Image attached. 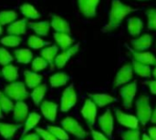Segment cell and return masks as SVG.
I'll return each mask as SVG.
<instances>
[{"instance_id": "3957f363", "label": "cell", "mask_w": 156, "mask_h": 140, "mask_svg": "<svg viewBox=\"0 0 156 140\" xmlns=\"http://www.w3.org/2000/svg\"><path fill=\"white\" fill-rule=\"evenodd\" d=\"M4 93L10 99H13L16 102L23 101L29 96L25 84L19 81H15L7 85L4 89Z\"/></svg>"}, {"instance_id": "ee69618b", "label": "cell", "mask_w": 156, "mask_h": 140, "mask_svg": "<svg viewBox=\"0 0 156 140\" xmlns=\"http://www.w3.org/2000/svg\"><path fill=\"white\" fill-rule=\"evenodd\" d=\"M145 84L147 85V87H149L150 92L153 95L156 96V79H152V80H148L145 82Z\"/></svg>"}, {"instance_id": "ffe728a7", "label": "cell", "mask_w": 156, "mask_h": 140, "mask_svg": "<svg viewBox=\"0 0 156 140\" xmlns=\"http://www.w3.org/2000/svg\"><path fill=\"white\" fill-rule=\"evenodd\" d=\"M128 32L132 36H138L141 35L142 30L144 28V23L143 21L136 16L131 17L128 19Z\"/></svg>"}, {"instance_id": "5b68a950", "label": "cell", "mask_w": 156, "mask_h": 140, "mask_svg": "<svg viewBox=\"0 0 156 140\" xmlns=\"http://www.w3.org/2000/svg\"><path fill=\"white\" fill-rule=\"evenodd\" d=\"M78 97L77 92L74 87V85L71 84L62 93V97L60 99V110L62 112L69 111L77 103Z\"/></svg>"}, {"instance_id": "4fadbf2b", "label": "cell", "mask_w": 156, "mask_h": 140, "mask_svg": "<svg viewBox=\"0 0 156 140\" xmlns=\"http://www.w3.org/2000/svg\"><path fill=\"white\" fill-rule=\"evenodd\" d=\"M128 49L130 50L132 56H133V60L137 61L141 64L144 65H147V66H156V57L154 55H153L151 52H147V51H143V52H139V51H134L133 49L128 47Z\"/></svg>"}, {"instance_id": "cb8c5ba5", "label": "cell", "mask_w": 156, "mask_h": 140, "mask_svg": "<svg viewBox=\"0 0 156 140\" xmlns=\"http://www.w3.org/2000/svg\"><path fill=\"white\" fill-rule=\"evenodd\" d=\"M1 75L8 82H15L18 78V67L13 65L5 66L1 70Z\"/></svg>"}, {"instance_id": "e0dca14e", "label": "cell", "mask_w": 156, "mask_h": 140, "mask_svg": "<svg viewBox=\"0 0 156 140\" xmlns=\"http://www.w3.org/2000/svg\"><path fill=\"white\" fill-rule=\"evenodd\" d=\"M89 98L92 100V102L97 106V108H104L115 101V97L103 93H93L89 95Z\"/></svg>"}, {"instance_id": "f907efd6", "label": "cell", "mask_w": 156, "mask_h": 140, "mask_svg": "<svg viewBox=\"0 0 156 140\" xmlns=\"http://www.w3.org/2000/svg\"><path fill=\"white\" fill-rule=\"evenodd\" d=\"M2 118H4V117H3V114H2V108H1V106H0V119H2Z\"/></svg>"}, {"instance_id": "83f0119b", "label": "cell", "mask_w": 156, "mask_h": 140, "mask_svg": "<svg viewBox=\"0 0 156 140\" xmlns=\"http://www.w3.org/2000/svg\"><path fill=\"white\" fill-rule=\"evenodd\" d=\"M16 60L21 64H28L33 59V53L27 48H21L14 50Z\"/></svg>"}, {"instance_id": "f6af8a7d", "label": "cell", "mask_w": 156, "mask_h": 140, "mask_svg": "<svg viewBox=\"0 0 156 140\" xmlns=\"http://www.w3.org/2000/svg\"><path fill=\"white\" fill-rule=\"evenodd\" d=\"M19 140H40V138L37 133H27L26 135H23Z\"/></svg>"}, {"instance_id": "d6a6232c", "label": "cell", "mask_w": 156, "mask_h": 140, "mask_svg": "<svg viewBox=\"0 0 156 140\" xmlns=\"http://www.w3.org/2000/svg\"><path fill=\"white\" fill-rule=\"evenodd\" d=\"M17 17V14L15 11H1L0 12V25L5 26L7 24H12Z\"/></svg>"}, {"instance_id": "2e32d148", "label": "cell", "mask_w": 156, "mask_h": 140, "mask_svg": "<svg viewBox=\"0 0 156 140\" xmlns=\"http://www.w3.org/2000/svg\"><path fill=\"white\" fill-rule=\"evenodd\" d=\"M13 116L14 119L17 123H23L26 121L28 116V107L24 101H17L14 105L13 109Z\"/></svg>"}, {"instance_id": "4dcf8cb0", "label": "cell", "mask_w": 156, "mask_h": 140, "mask_svg": "<svg viewBox=\"0 0 156 140\" xmlns=\"http://www.w3.org/2000/svg\"><path fill=\"white\" fill-rule=\"evenodd\" d=\"M46 93H47V85L46 84L39 85L38 87H37L36 88L33 89L30 96H31V98L36 106H40V104L43 102V98H44Z\"/></svg>"}, {"instance_id": "9c48e42d", "label": "cell", "mask_w": 156, "mask_h": 140, "mask_svg": "<svg viewBox=\"0 0 156 140\" xmlns=\"http://www.w3.org/2000/svg\"><path fill=\"white\" fill-rule=\"evenodd\" d=\"M115 116L117 121L120 125L129 129H138L139 128V120L137 117L130 114H126L120 109L115 110Z\"/></svg>"}, {"instance_id": "8d00e7d4", "label": "cell", "mask_w": 156, "mask_h": 140, "mask_svg": "<svg viewBox=\"0 0 156 140\" xmlns=\"http://www.w3.org/2000/svg\"><path fill=\"white\" fill-rule=\"evenodd\" d=\"M48 42L44 41L43 39H41L40 37L37 36H30L28 40H27V45L29 47L33 48V49H39L44 47L45 46L48 45Z\"/></svg>"}, {"instance_id": "ab89813d", "label": "cell", "mask_w": 156, "mask_h": 140, "mask_svg": "<svg viewBox=\"0 0 156 140\" xmlns=\"http://www.w3.org/2000/svg\"><path fill=\"white\" fill-rule=\"evenodd\" d=\"M122 140H142L141 132L139 129H129L122 133Z\"/></svg>"}, {"instance_id": "44dd1931", "label": "cell", "mask_w": 156, "mask_h": 140, "mask_svg": "<svg viewBox=\"0 0 156 140\" xmlns=\"http://www.w3.org/2000/svg\"><path fill=\"white\" fill-rule=\"evenodd\" d=\"M54 39L57 43V45L62 49L67 50L70 46H72V44L74 42V39L69 36V34L67 33H55L54 34Z\"/></svg>"}, {"instance_id": "74e56055", "label": "cell", "mask_w": 156, "mask_h": 140, "mask_svg": "<svg viewBox=\"0 0 156 140\" xmlns=\"http://www.w3.org/2000/svg\"><path fill=\"white\" fill-rule=\"evenodd\" d=\"M147 15V27L149 30L156 31V8H149L145 12Z\"/></svg>"}, {"instance_id": "6da1fadb", "label": "cell", "mask_w": 156, "mask_h": 140, "mask_svg": "<svg viewBox=\"0 0 156 140\" xmlns=\"http://www.w3.org/2000/svg\"><path fill=\"white\" fill-rule=\"evenodd\" d=\"M136 9L133 8L130 5H127L121 2L120 0H112V7L109 14V21L103 26L102 32L109 33L112 32L119 27L123 19L132 12H134Z\"/></svg>"}, {"instance_id": "f35d334b", "label": "cell", "mask_w": 156, "mask_h": 140, "mask_svg": "<svg viewBox=\"0 0 156 140\" xmlns=\"http://www.w3.org/2000/svg\"><path fill=\"white\" fill-rule=\"evenodd\" d=\"M48 66V63L43 57L37 56L32 61L31 67L34 72H38V71H41V70H44L45 68H47Z\"/></svg>"}, {"instance_id": "d590c367", "label": "cell", "mask_w": 156, "mask_h": 140, "mask_svg": "<svg viewBox=\"0 0 156 140\" xmlns=\"http://www.w3.org/2000/svg\"><path fill=\"white\" fill-rule=\"evenodd\" d=\"M21 41H22V38L20 36L9 35V36H6L1 39V44L5 46L15 47V46H19Z\"/></svg>"}, {"instance_id": "b9f144b4", "label": "cell", "mask_w": 156, "mask_h": 140, "mask_svg": "<svg viewBox=\"0 0 156 140\" xmlns=\"http://www.w3.org/2000/svg\"><path fill=\"white\" fill-rule=\"evenodd\" d=\"M36 133L43 140H58L48 129H43L41 128H36Z\"/></svg>"}, {"instance_id": "277c9868", "label": "cell", "mask_w": 156, "mask_h": 140, "mask_svg": "<svg viewBox=\"0 0 156 140\" xmlns=\"http://www.w3.org/2000/svg\"><path fill=\"white\" fill-rule=\"evenodd\" d=\"M62 128L67 132L77 138L84 139L87 136V132L84 130V128L80 125V123L71 117H67L61 121Z\"/></svg>"}, {"instance_id": "ac0fdd59", "label": "cell", "mask_w": 156, "mask_h": 140, "mask_svg": "<svg viewBox=\"0 0 156 140\" xmlns=\"http://www.w3.org/2000/svg\"><path fill=\"white\" fill-rule=\"evenodd\" d=\"M50 26L57 33H70V26L69 24L62 17L58 15H52V20L50 23Z\"/></svg>"}, {"instance_id": "e575fe53", "label": "cell", "mask_w": 156, "mask_h": 140, "mask_svg": "<svg viewBox=\"0 0 156 140\" xmlns=\"http://www.w3.org/2000/svg\"><path fill=\"white\" fill-rule=\"evenodd\" d=\"M0 106L2 111H4L5 113H9L14 109V103L2 91H0Z\"/></svg>"}, {"instance_id": "ba28073f", "label": "cell", "mask_w": 156, "mask_h": 140, "mask_svg": "<svg viewBox=\"0 0 156 140\" xmlns=\"http://www.w3.org/2000/svg\"><path fill=\"white\" fill-rule=\"evenodd\" d=\"M81 115L90 128L94 126L97 118V106L92 102L91 99L88 98L85 100L81 108Z\"/></svg>"}, {"instance_id": "f1b7e54d", "label": "cell", "mask_w": 156, "mask_h": 140, "mask_svg": "<svg viewBox=\"0 0 156 140\" xmlns=\"http://www.w3.org/2000/svg\"><path fill=\"white\" fill-rule=\"evenodd\" d=\"M132 66H133V73L135 72V74L138 75L139 77H146L147 78V77H150L152 76V72L153 71H152L150 66L141 64V63H139L137 61H134V60H133Z\"/></svg>"}, {"instance_id": "7bdbcfd3", "label": "cell", "mask_w": 156, "mask_h": 140, "mask_svg": "<svg viewBox=\"0 0 156 140\" xmlns=\"http://www.w3.org/2000/svg\"><path fill=\"white\" fill-rule=\"evenodd\" d=\"M90 130H91L90 131V134H91V137H92L93 140H110L109 138L106 135H104L103 133L99 132L97 130H94L91 128H90Z\"/></svg>"}, {"instance_id": "52a82bcc", "label": "cell", "mask_w": 156, "mask_h": 140, "mask_svg": "<svg viewBox=\"0 0 156 140\" xmlns=\"http://www.w3.org/2000/svg\"><path fill=\"white\" fill-rule=\"evenodd\" d=\"M133 77V69L132 64H124L117 72L114 78V87H122L129 84Z\"/></svg>"}, {"instance_id": "836d02e7", "label": "cell", "mask_w": 156, "mask_h": 140, "mask_svg": "<svg viewBox=\"0 0 156 140\" xmlns=\"http://www.w3.org/2000/svg\"><path fill=\"white\" fill-rule=\"evenodd\" d=\"M47 129L58 140H69V138L68 133L62 128L55 127V126H48Z\"/></svg>"}, {"instance_id": "f546056e", "label": "cell", "mask_w": 156, "mask_h": 140, "mask_svg": "<svg viewBox=\"0 0 156 140\" xmlns=\"http://www.w3.org/2000/svg\"><path fill=\"white\" fill-rule=\"evenodd\" d=\"M69 79V77L66 73L59 72V73H56L52 75L49 77V83L52 87L56 88V87H60L65 86L68 83Z\"/></svg>"}, {"instance_id": "bcb514c9", "label": "cell", "mask_w": 156, "mask_h": 140, "mask_svg": "<svg viewBox=\"0 0 156 140\" xmlns=\"http://www.w3.org/2000/svg\"><path fill=\"white\" fill-rule=\"evenodd\" d=\"M148 136L152 140H156V127H152L148 129Z\"/></svg>"}, {"instance_id": "f5cc1de1", "label": "cell", "mask_w": 156, "mask_h": 140, "mask_svg": "<svg viewBox=\"0 0 156 140\" xmlns=\"http://www.w3.org/2000/svg\"><path fill=\"white\" fill-rule=\"evenodd\" d=\"M137 1H147V0H137Z\"/></svg>"}, {"instance_id": "c3c4849f", "label": "cell", "mask_w": 156, "mask_h": 140, "mask_svg": "<svg viewBox=\"0 0 156 140\" xmlns=\"http://www.w3.org/2000/svg\"><path fill=\"white\" fill-rule=\"evenodd\" d=\"M142 140H152L150 138V137L147 135V134H144L143 135V138H142Z\"/></svg>"}, {"instance_id": "7a4b0ae2", "label": "cell", "mask_w": 156, "mask_h": 140, "mask_svg": "<svg viewBox=\"0 0 156 140\" xmlns=\"http://www.w3.org/2000/svg\"><path fill=\"white\" fill-rule=\"evenodd\" d=\"M153 109L150 105L149 97L145 95L141 96L136 101V115L139 122L143 126H146L151 121Z\"/></svg>"}, {"instance_id": "4316f807", "label": "cell", "mask_w": 156, "mask_h": 140, "mask_svg": "<svg viewBox=\"0 0 156 140\" xmlns=\"http://www.w3.org/2000/svg\"><path fill=\"white\" fill-rule=\"evenodd\" d=\"M58 46L53 45V46H49L44 48L43 50H41L40 55H41V57H43L49 65L53 66L55 58L58 54Z\"/></svg>"}, {"instance_id": "5bb4252c", "label": "cell", "mask_w": 156, "mask_h": 140, "mask_svg": "<svg viewBox=\"0 0 156 140\" xmlns=\"http://www.w3.org/2000/svg\"><path fill=\"white\" fill-rule=\"evenodd\" d=\"M40 111L46 119L50 122H54L57 118L58 105L52 101L45 100L40 104Z\"/></svg>"}, {"instance_id": "7c38bea8", "label": "cell", "mask_w": 156, "mask_h": 140, "mask_svg": "<svg viewBox=\"0 0 156 140\" xmlns=\"http://www.w3.org/2000/svg\"><path fill=\"white\" fill-rule=\"evenodd\" d=\"M79 48H80V44H76V45L70 46L69 48H68L67 50L63 51L58 56H57L55 58V61H54L56 67L58 69L63 68L66 66V64L69 62V60L71 58V56H75L78 53Z\"/></svg>"}, {"instance_id": "d4e9b609", "label": "cell", "mask_w": 156, "mask_h": 140, "mask_svg": "<svg viewBox=\"0 0 156 140\" xmlns=\"http://www.w3.org/2000/svg\"><path fill=\"white\" fill-rule=\"evenodd\" d=\"M19 125H15V124H5V123H0V135L5 138V139L10 140L13 138L14 135L19 128Z\"/></svg>"}, {"instance_id": "9a60e30c", "label": "cell", "mask_w": 156, "mask_h": 140, "mask_svg": "<svg viewBox=\"0 0 156 140\" xmlns=\"http://www.w3.org/2000/svg\"><path fill=\"white\" fill-rule=\"evenodd\" d=\"M153 44V36L149 34H144L131 41L132 49L134 51L143 52L147 50Z\"/></svg>"}, {"instance_id": "8fae6325", "label": "cell", "mask_w": 156, "mask_h": 140, "mask_svg": "<svg viewBox=\"0 0 156 140\" xmlns=\"http://www.w3.org/2000/svg\"><path fill=\"white\" fill-rule=\"evenodd\" d=\"M100 0H78V5L80 13L88 17H94L97 13V7Z\"/></svg>"}, {"instance_id": "d6986e66", "label": "cell", "mask_w": 156, "mask_h": 140, "mask_svg": "<svg viewBox=\"0 0 156 140\" xmlns=\"http://www.w3.org/2000/svg\"><path fill=\"white\" fill-rule=\"evenodd\" d=\"M27 19H21L18 21H15L12 24H10L6 29V32L9 35L12 36H21L26 34L27 32Z\"/></svg>"}, {"instance_id": "7dc6e473", "label": "cell", "mask_w": 156, "mask_h": 140, "mask_svg": "<svg viewBox=\"0 0 156 140\" xmlns=\"http://www.w3.org/2000/svg\"><path fill=\"white\" fill-rule=\"evenodd\" d=\"M151 122L153 124L156 125V107L154 108V110L153 111V114H152V118H151Z\"/></svg>"}, {"instance_id": "603a6c76", "label": "cell", "mask_w": 156, "mask_h": 140, "mask_svg": "<svg viewBox=\"0 0 156 140\" xmlns=\"http://www.w3.org/2000/svg\"><path fill=\"white\" fill-rule=\"evenodd\" d=\"M30 28L38 36H47L49 28H50V23L48 21H43V22H30L29 24Z\"/></svg>"}, {"instance_id": "30bf717a", "label": "cell", "mask_w": 156, "mask_h": 140, "mask_svg": "<svg viewBox=\"0 0 156 140\" xmlns=\"http://www.w3.org/2000/svg\"><path fill=\"white\" fill-rule=\"evenodd\" d=\"M99 126L104 135H106L108 138L112 137L114 124H113V116L110 109H107L99 118Z\"/></svg>"}, {"instance_id": "816d5d0a", "label": "cell", "mask_w": 156, "mask_h": 140, "mask_svg": "<svg viewBox=\"0 0 156 140\" xmlns=\"http://www.w3.org/2000/svg\"><path fill=\"white\" fill-rule=\"evenodd\" d=\"M3 34V28H2V26L0 25V36Z\"/></svg>"}, {"instance_id": "484cf974", "label": "cell", "mask_w": 156, "mask_h": 140, "mask_svg": "<svg viewBox=\"0 0 156 140\" xmlns=\"http://www.w3.org/2000/svg\"><path fill=\"white\" fill-rule=\"evenodd\" d=\"M40 119H41V117H40L39 114H37L36 112L29 113V115L27 116V119L25 121V127H24L23 135L27 134L28 131L35 128L37 127V125L39 123Z\"/></svg>"}, {"instance_id": "7402d4cb", "label": "cell", "mask_w": 156, "mask_h": 140, "mask_svg": "<svg viewBox=\"0 0 156 140\" xmlns=\"http://www.w3.org/2000/svg\"><path fill=\"white\" fill-rule=\"evenodd\" d=\"M24 77H25V83L27 87L31 89H34L37 87H38L41 84L43 78L41 75L28 70H26L24 72Z\"/></svg>"}, {"instance_id": "681fc988", "label": "cell", "mask_w": 156, "mask_h": 140, "mask_svg": "<svg viewBox=\"0 0 156 140\" xmlns=\"http://www.w3.org/2000/svg\"><path fill=\"white\" fill-rule=\"evenodd\" d=\"M152 74H153V76L154 77V78L156 79V66H155V68L154 69V71L152 72Z\"/></svg>"}, {"instance_id": "60d3db41", "label": "cell", "mask_w": 156, "mask_h": 140, "mask_svg": "<svg viewBox=\"0 0 156 140\" xmlns=\"http://www.w3.org/2000/svg\"><path fill=\"white\" fill-rule=\"evenodd\" d=\"M13 60H14V57L11 56V54L5 48L0 47V65L4 67L7 66Z\"/></svg>"}, {"instance_id": "1f68e13d", "label": "cell", "mask_w": 156, "mask_h": 140, "mask_svg": "<svg viewBox=\"0 0 156 140\" xmlns=\"http://www.w3.org/2000/svg\"><path fill=\"white\" fill-rule=\"evenodd\" d=\"M20 11L26 17L30 19H37L40 17L39 12L30 4H23L20 6Z\"/></svg>"}, {"instance_id": "8992f818", "label": "cell", "mask_w": 156, "mask_h": 140, "mask_svg": "<svg viewBox=\"0 0 156 140\" xmlns=\"http://www.w3.org/2000/svg\"><path fill=\"white\" fill-rule=\"evenodd\" d=\"M137 93V82L133 81L132 83L126 84L121 87L120 96L122 99V105L125 108H132L133 104V99Z\"/></svg>"}]
</instances>
